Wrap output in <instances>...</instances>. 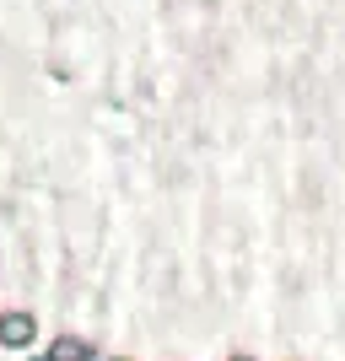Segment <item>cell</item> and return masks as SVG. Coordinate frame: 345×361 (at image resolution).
I'll return each instance as SVG.
<instances>
[{"mask_svg":"<svg viewBox=\"0 0 345 361\" xmlns=\"http://www.w3.org/2000/svg\"><path fill=\"white\" fill-rule=\"evenodd\" d=\"M38 340V318L32 313H0V345L6 350H28Z\"/></svg>","mask_w":345,"mask_h":361,"instance_id":"6da1fadb","label":"cell"},{"mask_svg":"<svg viewBox=\"0 0 345 361\" xmlns=\"http://www.w3.org/2000/svg\"><path fill=\"white\" fill-rule=\"evenodd\" d=\"M49 361H92V345L81 334H60V340L49 345Z\"/></svg>","mask_w":345,"mask_h":361,"instance_id":"7a4b0ae2","label":"cell"},{"mask_svg":"<svg viewBox=\"0 0 345 361\" xmlns=\"http://www.w3.org/2000/svg\"><path fill=\"white\" fill-rule=\"evenodd\" d=\"M226 361H254V356H226Z\"/></svg>","mask_w":345,"mask_h":361,"instance_id":"3957f363","label":"cell"},{"mask_svg":"<svg viewBox=\"0 0 345 361\" xmlns=\"http://www.w3.org/2000/svg\"><path fill=\"white\" fill-rule=\"evenodd\" d=\"M32 361H49V356H32Z\"/></svg>","mask_w":345,"mask_h":361,"instance_id":"277c9868","label":"cell"}]
</instances>
